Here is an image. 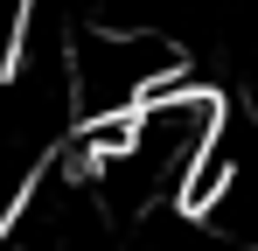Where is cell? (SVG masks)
<instances>
[{
  "label": "cell",
  "instance_id": "6da1fadb",
  "mask_svg": "<svg viewBox=\"0 0 258 251\" xmlns=\"http://www.w3.org/2000/svg\"><path fill=\"white\" fill-rule=\"evenodd\" d=\"M0 251H21V244H14V237H0Z\"/></svg>",
  "mask_w": 258,
  "mask_h": 251
}]
</instances>
